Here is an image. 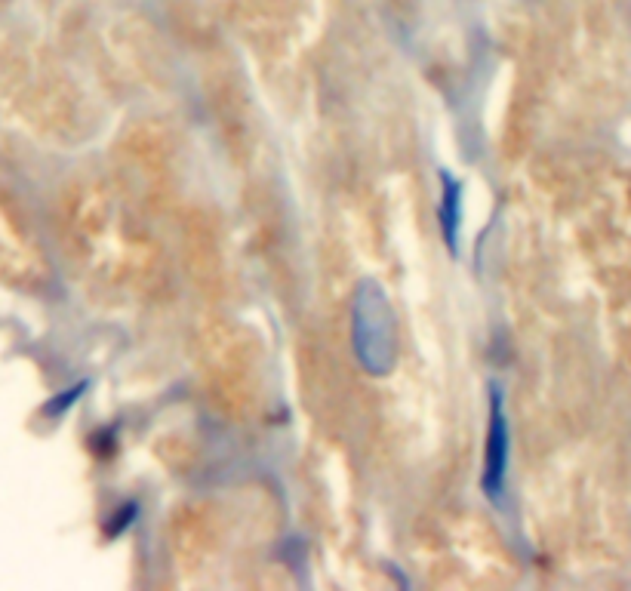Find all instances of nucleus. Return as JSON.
<instances>
[{
	"label": "nucleus",
	"instance_id": "1",
	"mask_svg": "<svg viewBox=\"0 0 631 591\" xmlns=\"http://www.w3.org/2000/svg\"><path fill=\"white\" fill-rule=\"evenodd\" d=\"M505 459H508V428L502 416V394L493 388L490 401V431H487V456H484V490L496 499L502 493V478H505Z\"/></svg>",
	"mask_w": 631,
	"mask_h": 591
},
{
	"label": "nucleus",
	"instance_id": "2",
	"mask_svg": "<svg viewBox=\"0 0 631 591\" xmlns=\"http://www.w3.org/2000/svg\"><path fill=\"white\" fill-rule=\"evenodd\" d=\"M456 204H459V185L444 176V207H441V222H444V234H447V244L453 247L456 244Z\"/></svg>",
	"mask_w": 631,
	"mask_h": 591
}]
</instances>
